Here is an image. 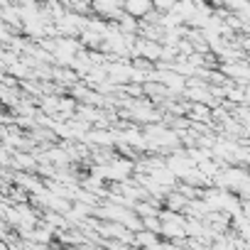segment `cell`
Masks as SVG:
<instances>
[{"instance_id": "1", "label": "cell", "mask_w": 250, "mask_h": 250, "mask_svg": "<svg viewBox=\"0 0 250 250\" xmlns=\"http://www.w3.org/2000/svg\"><path fill=\"white\" fill-rule=\"evenodd\" d=\"M223 71L230 74V76H235V79H240V81H245V83H250V66H243V64H226Z\"/></svg>"}, {"instance_id": "2", "label": "cell", "mask_w": 250, "mask_h": 250, "mask_svg": "<svg viewBox=\"0 0 250 250\" xmlns=\"http://www.w3.org/2000/svg\"><path fill=\"white\" fill-rule=\"evenodd\" d=\"M150 3H125V13H128V18H135V15H145L150 13Z\"/></svg>"}, {"instance_id": "3", "label": "cell", "mask_w": 250, "mask_h": 250, "mask_svg": "<svg viewBox=\"0 0 250 250\" xmlns=\"http://www.w3.org/2000/svg\"><path fill=\"white\" fill-rule=\"evenodd\" d=\"M120 30L125 32V30H128V32H133L135 30V22H133V18H123L120 20Z\"/></svg>"}, {"instance_id": "4", "label": "cell", "mask_w": 250, "mask_h": 250, "mask_svg": "<svg viewBox=\"0 0 250 250\" xmlns=\"http://www.w3.org/2000/svg\"><path fill=\"white\" fill-rule=\"evenodd\" d=\"M96 8H98V10H103V13H108V15L118 13V5H113V3H98Z\"/></svg>"}, {"instance_id": "5", "label": "cell", "mask_w": 250, "mask_h": 250, "mask_svg": "<svg viewBox=\"0 0 250 250\" xmlns=\"http://www.w3.org/2000/svg\"><path fill=\"white\" fill-rule=\"evenodd\" d=\"M245 98L250 101V83H248V88H245Z\"/></svg>"}, {"instance_id": "6", "label": "cell", "mask_w": 250, "mask_h": 250, "mask_svg": "<svg viewBox=\"0 0 250 250\" xmlns=\"http://www.w3.org/2000/svg\"><path fill=\"white\" fill-rule=\"evenodd\" d=\"M245 160H248V162H250V155H245Z\"/></svg>"}]
</instances>
